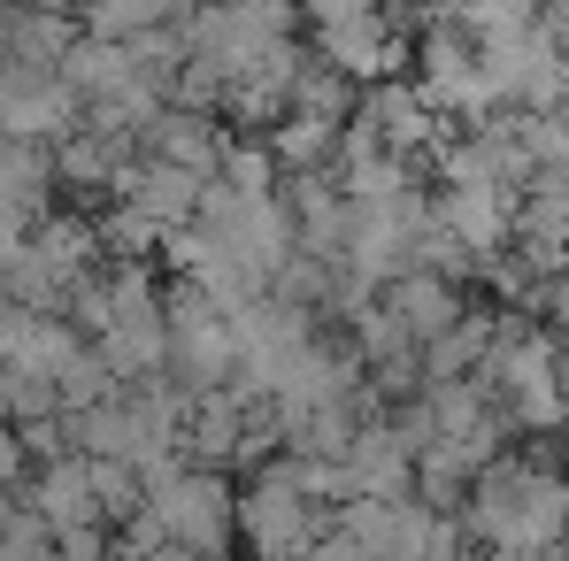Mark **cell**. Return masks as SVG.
<instances>
[{"instance_id": "cell-20", "label": "cell", "mask_w": 569, "mask_h": 561, "mask_svg": "<svg viewBox=\"0 0 569 561\" xmlns=\"http://www.w3.org/2000/svg\"><path fill=\"white\" fill-rule=\"evenodd\" d=\"M223 186H239V192H278V154H270V139L262 147H223Z\"/></svg>"}, {"instance_id": "cell-11", "label": "cell", "mask_w": 569, "mask_h": 561, "mask_svg": "<svg viewBox=\"0 0 569 561\" xmlns=\"http://www.w3.org/2000/svg\"><path fill=\"white\" fill-rule=\"evenodd\" d=\"M100 354H108V370H116V377L162 370V362H170V315H162V300H154V308L116 315V323L100 331Z\"/></svg>"}, {"instance_id": "cell-10", "label": "cell", "mask_w": 569, "mask_h": 561, "mask_svg": "<svg viewBox=\"0 0 569 561\" xmlns=\"http://www.w3.org/2000/svg\"><path fill=\"white\" fill-rule=\"evenodd\" d=\"M186 447H192V462H208V469H231L247 454V392H239V384H208V392L192 400Z\"/></svg>"}, {"instance_id": "cell-2", "label": "cell", "mask_w": 569, "mask_h": 561, "mask_svg": "<svg viewBox=\"0 0 569 561\" xmlns=\"http://www.w3.org/2000/svg\"><path fill=\"white\" fill-rule=\"evenodd\" d=\"M231 539H239V492L208 462L162 469L147 492V523L131 531V547H186V554H223Z\"/></svg>"}, {"instance_id": "cell-6", "label": "cell", "mask_w": 569, "mask_h": 561, "mask_svg": "<svg viewBox=\"0 0 569 561\" xmlns=\"http://www.w3.org/2000/svg\"><path fill=\"white\" fill-rule=\"evenodd\" d=\"M316 54L331 70H347L355 86H370V78H392L408 62V39H400V23L385 16L378 0H362V8H347L331 23H316Z\"/></svg>"}, {"instance_id": "cell-16", "label": "cell", "mask_w": 569, "mask_h": 561, "mask_svg": "<svg viewBox=\"0 0 569 561\" xmlns=\"http://www.w3.org/2000/svg\"><path fill=\"white\" fill-rule=\"evenodd\" d=\"M492 347V308H462L439 339H423V377H470Z\"/></svg>"}, {"instance_id": "cell-9", "label": "cell", "mask_w": 569, "mask_h": 561, "mask_svg": "<svg viewBox=\"0 0 569 561\" xmlns=\"http://www.w3.org/2000/svg\"><path fill=\"white\" fill-rule=\"evenodd\" d=\"M347 492H370V500H400V492H416V447L400 439V423H355V439H347Z\"/></svg>"}, {"instance_id": "cell-22", "label": "cell", "mask_w": 569, "mask_h": 561, "mask_svg": "<svg viewBox=\"0 0 569 561\" xmlns=\"http://www.w3.org/2000/svg\"><path fill=\"white\" fill-rule=\"evenodd\" d=\"M154 239H162V223H154V216H147L139 200H131V208H123V216L108 223V247H116V254H147Z\"/></svg>"}, {"instance_id": "cell-4", "label": "cell", "mask_w": 569, "mask_h": 561, "mask_svg": "<svg viewBox=\"0 0 569 561\" xmlns=\"http://www.w3.org/2000/svg\"><path fill=\"white\" fill-rule=\"evenodd\" d=\"M416 86L423 100L439 108V123H477V116H492L500 100L485 86V62H477V39L447 16V23H423V39H416Z\"/></svg>"}, {"instance_id": "cell-14", "label": "cell", "mask_w": 569, "mask_h": 561, "mask_svg": "<svg viewBox=\"0 0 569 561\" xmlns=\"http://www.w3.org/2000/svg\"><path fill=\"white\" fill-rule=\"evenodd\" d=\"M147 131H154V154H170V162H186V170H216L223 147H231V131H216V123L192 116V108H162Z\"/></svg>"}, {"instance_id": "cell-15", "label": "cell", "mask_w": 569, "mask_h": 561, "mask_svg": "<svg viewBox=\"0 0 569 561\" xmlns=\"http://www.w3.org/2000/svg\"><path fill=\"white\" fill-rule=\"evenodd\" d=\"M270 154H278V170H331L339 162V123L284 108L278 123H270Z\"/></svg>"}, {"instance_id": "cell-18", "label": "cell", "mask_w": 569, "mask_h": 561, "mask_svg": "<svg viewBox=\"0 0 569 561\" xmlns=\"http://www.w3.org/2000/svg\"><path fill=\"white\" fill-rule=\"evenodd\" d=\"M470 39H485V31H523V23H539L547 16V0H439Z\"/></svg>"}, {"instance_id": "cell-24", "label": "cell", "mask_w": 569, "mask_h": 561, "mask_svg": "<svg viewBox=\"0 0 569 561\" xmlns=\"http://www.w3.org/2000/svg\"><path fill=\"white\" fill-rule=\"evenodd\" d=\"M562 347H569V323H562Z\"/></svg>"}, {"instance_id": "cell-17", "label": "cell", "mask_w": 569, "mask_h": 561, "mask_svg": "<svg viewBox=\"0 0 569 561\" xmlns=\"http://www.w3.org/2000/svg\"><path fill=\"white\" fill-rule=\"evenodd\" d=\"M292 108H300V116H323V123H347V116H355V78L316 54V62H300V78H292Z\"/></svg>"}, {"instance_id": "cell-21", "label": "cell", "mask_w": 569, "mask_h": 561, "mask_svg": "<svg viewBox=\"0 0 569 561\" xmlns=\"http://www.w3.org/2000/svg\"><path fill=\"white\" fill-rule=\"evenodd\" d=\"M39 500H47L54 515H86V508H93V469H54Z\"/></svg>"}, {"instance_id": "cell-7", "label": "cell", "mask_w": 569, "mask_h": 561, "mask_svg": "<svg viewBox=\"0 0 569 561\" xmlns=\"http://www.w3.org/2000/svg\"><path fill=\"white\" fill-rule=\"evenodd\" d=\"M355 116L370 123V139H378L385 154H400V162H423L447 131H439V108L423 100V86H408V78H370V93L355 100Z\"/></svg>"}, {"instance_id": "cell-5", "label": "cell", "mask_w": 569, "mask_h": 561, "mask_svg": "<svg viewBox=\"0 0 569 561\" xmlns=\"http://www.w3.org/2000/svg\"><path fill=\"white\" fill-rule=\"evenodd\" d=\"M239 539L254 554H308L323 539V500L300 492V477L284 462H262V477L239 492Z\"/></svg>"}, {"instance_id": "cell-23", "label": "cell", "mask_w": 569, "mask_h": 561, "mask_svg": "<svg viewBox=\"0 0 569 561\" xmlns=\"http://www.w3.org/2000/svg\"><path fill=\"white\" fill-rule=\"evenodd\" d=\"M39 8H62V0H39Z\"/></svg>"}, {"instance_id": "cell-8", "label": "cell", "mask_w": 569, "mask_h": 561, "mask_svg": "<svg viewBox=\"0 0 569 561\" xmlns=\"http://www.w3.org/2000/svg\"><path fill=\"white\" fill-rule=\"evenodd\" d=\"M431 216L470 247L477 262H485L492 247H508V239H516V192H508V186H485V178H447L439 200H431Z\"/></svg>"}, {"instance_id": "cell-3", "label": "cell", "mask_w": 569, "mask_h": 561, "mask_svg": "<svg viewBox=\"0 0 569 561\" xmlns=\"http://www.w3.org/2000/svg\"><path fill=\"white\" fill-rule=\"evenodd\" d=\"M477 62H485V86L500 108H562L569 100V70H562V39L547 31V16L539 23H523V31H485L477 39Z\"/></svg>"}, {"instance_id": "cell-1", "label": "cell", "mask_w": 569, "mask_h": 561, "mask_svg": "<svg viewBox=\"0 0 569 561\" xmlns=\"http://www.w3.org/2000/svg\"><path fill=\"white\" fill-rule=\"evenodd\" d=\"M462 531L470 547L492 554H562L569 531V477L555 454H485L462 500Z\"/></svg>"}, {"instance_id": "cell-19", "label": "cell", "mask_w": 569, "mask_h": 561, "mask_svg": "<svg viewBox=\"0 0 569 561\" xmlns=\"http://www.w3.org/2000/svg\"><path fill=\"white\" fill-rule=\"evenodd\" d=\"M178 0H93V31L100 39H131V31H147V23H162Z\"/></svg>"}, {"instance_id": "cell-12", "label": "cell", "mask_w": 569, "mask_h": 561, "mask_svg": "<svg viewBox=\"0 0 569 561\" xmlns=\"http://www.w3.org/2000/svg\"><path fill=\"white\" fill-rule=\"evenodd\" d=\"M200 186H208V170H186V162H170V154H154L139 178H131V200L170 231V223H192L200 216Z\"/></svg>"}, {"instance_id": "cell-13", "label": "cell", "mask_w": 569, "mask_h": 561, "mask_svg": "<svg viewBox=\"0 0 569 561\" xmlns=\"http://www.w3.org/2000/svg\"><path fill=\"white\" fill-rule=\"evenodd\" d=\"M470 477H477V454L462 447V439H431V447H416V500H423V508L462 515Z\"/></svg>"}]
</instances>
